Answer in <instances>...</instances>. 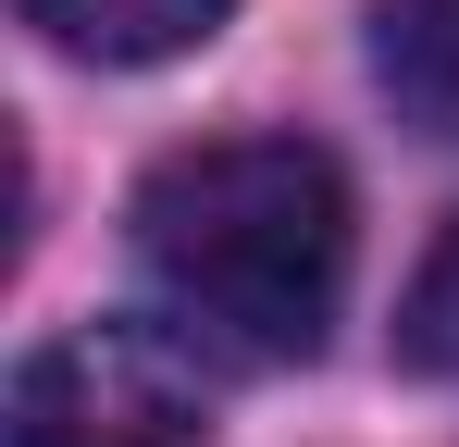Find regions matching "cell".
<instances>
[{
	"mask_svg": "<svg viewBox=\"0 0 459 447\" xmlns=\"http://www.w3.org/2000/svg\"><path fill=\"white\" fill-rule=\"evenodd\" d=\"M397 361L459 385V224L422 249V274H410V298H397Z\"/></svg>",
	"mask_w": 459,
	"mask_h": 447,
	"instance_id": "obj_5",
	"label": "cell"
},
{
	"mask_svg": "<svg viewBox=\"0 0 459 447\" xmlns=\"http://www.w3.org/2000/svg\"><path fill=\"white\" fill-rule=\"evenodd\" d=\"M373 74L422 137L459 149V0H373Z\"/></svg>",
	"mask_w": 459,
	"mask_h": 447,
	"instance_id": "obj_4",
	"label": "cell"
},
{
	"mask_svg": "<svg viewBox=\"0 0 459 447\" xmlns=\"http://www.w3.org/2000/svg\"><path fill=\"white\" fill-rule=\"evenodd\" d=\"M224 13L236 0H25V25H38L63 63H112V74L186 63L199 38H224Z\"/></svg>",
	"mask_w": 459,
	"mask_h": 447,
	"instance_id": "obj_3",
	"label": "cell"
},
{
	"mask_svg": "<svg viewBox=\"0 0 459 447\" xmlns=\"http://www.w3.org/2000/svg\"><path fill=\"white\" fill-rule=\"evenodd\" d=\"M137 261L186 348L286 372L348 298V174L310 137H199L137 187Z\"/></svg>",
	"mask_w": 459,
	"mask_h": 447,
	"instance_id": "obj_1",
	"label": "cell"
},
{
	"mask_svg": "<svg viewBox=\"0 0 459 447\" xmlns=\"http://www.w3.org/2000/svg\"><path fill=\"white\" fill-rule=\"evenodd\" d=\"M13 447H212V385L186 336L150 323H63L13 372Z\"/></svg>",
	"mask_w": 459,
	"mask_h": 447,
	"instance_id": "obj_2",
	"label": "cell"
}]
</instances>
